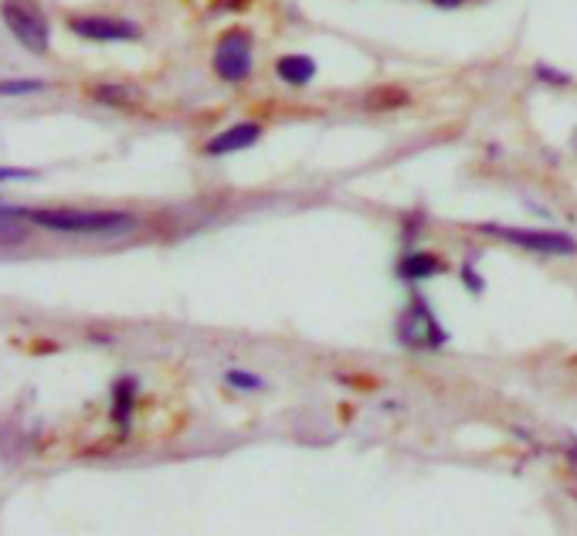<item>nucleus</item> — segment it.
Returning a JSON list of instances; mask_svg holds the SVG:
<instances>
[{
    "mask_svg": "<svg viewBox=\"0 0 577 536\" xmlns=\"http://www.w3.org/2000/svg\"><path fill=\"white\" fill-rule=\"evenodd\" d=\"M21 221H31L45 231H62V235H119V231L136 228L133 214L123 211H75V207H21Z\"/></svg>",
    "mask_w": 577,
    "mask_h": 536,
    "instance_id": "f257e3e1",
    "label": "nucleus"
},
{
    "mask_svg": "<svg viewBox=\"0 0 577 536\" xmlns=\"http://www.w3.org/2000/svg\"><path fill=\"white\" fill-rule=\"evenodd\" d=\"M0 11H4V24L11 28V34L21 41L24 48L34 51V55H45L48 51V21L34 0H4Z\"/></svg>",
    "mask_w": 577,
    "mask_h": 536,
    "instance_id": "f03ea898",
    "label": "nucleus"
},
{
    "mask_svg": "<svg viewBox=\"0 0 577 536\" xmlns=\"http://www.w3.org/2000/svg\"><path fill=\"white\" fill-rule=\"evenodd\" d=\"M479 231L486 235H496L503 241H513V245L527 248V252L537 255H574L577 245L571 235H561V231H533V228H506V224H479Z\"/></svg>",
    "mask_w": 577,
    "mask_h": 536,
    "instance_id": "7ed1b4c3",
    "label": "nucleus"
},
{
    "mask_svg": "<svg viewBox=\"0 0 577 536\" xmlns=\"http://www.w3.org/2000/svg\"><path fill=\"white\" fill-rule=\"evenodd\" d=\"M214 72L225 82H245L252 75V34L228 31L214 48Z\"/></svg>",
    "mask_w": 577,
    "mask_h": 536,
    "instance_id": "20e7f679",
    "label": "nucleus"
},
{
    "mask_svg": "<svg viewBox=\"0 0 577 536\" xmlns=\"http://www.w3.org/2000/svg\"><path fill=\"white\" fill-rule=\"evenodd\" d=\"M445 340H449V336H445L442 323L432 316V309H428L421 299H415V306H411L401 319V343L411 350H435V347H442Z\"/></svg>",
    "mask_w": 577,
    "mask_h": 536,
    "instance_id": "39448f33",
    "label": "nucleus"
},
{
    "mask_svg": "<svg viewBox=\"0 0 577 536\" xmlns=\"http://www.w3.org/2000/svg\"><path fill=\"white\" fill-rule=\"evenodd\" d=\"M68 31L79 34V38H89V41H136L140 38V28H136L133 21L106 17V14L72 17V21H68Z\"/></svg>",
    "mask_w": 577,
    "mask_h": 536,
    "instance_id": "423d86ee",
    "label": "nucleus"
},
{
    "mask_svg": "<svg viewBox=\"0 0 577 536\" xmlns=\"http://www.w3.org/2000/svg\"><path fill=\"white\" fill-rule=\"evenodd\" d=\"M258 136H262V126L258 123H238L225 129V133H218L214 140L204 146V153H211V157H225V153H238V150H248V146L258 143Z\"/></svg>",
    "mask_w": 577,
    "mask_h": 536,
    "instance_id": "0eeeda50",
    "label": "nucleus"
},
{
    "mask_svg": "<svg viewBox=\"0 0 577 536\" xmlns=\"http://www.w3.org/2000/svg\"><path fill=\"white\" fill-rule=\"evenodd\" d=\"M133 408H136V380L133 377H123L116 380L113 387V421L119 425V431H129V418H133Z\"/></svg>",
    "mask_w": 577,
    "mask_h": 536,
    "instance_id": "6e6552de",
    "label": "nucleus"
},
{
    "mask_svg": "<svg viewBox=\"0 0 577 536\" xmlns=\"http://www.w3.org/2000/svg\"><path fill=\"white\" fill-rule=\"evenodd\" d=\"M275 72H279V79L289 85H306V82H313L316 62L309 55H286L275 62Z\"/></svg>",
    "mask_w": 577,
    "mask_h": 536,
    "instance_id": "1a4fd4ad",
    "label": "nucleus"
},
{
    "mask_svg": "<svg viewBox=\"0 0 577 536\" xmlns=\"http://www.w3.org/2000/svg\"><path fill=\"white\" fill-rule=\"evenodd\" d=\"M442 258H435V255H428V252H411V255H404V262L398 265V272H401V279H411V282H418V279H432V275L442 272Z\"/></svg>",
    "mask_w": 577,
    "mask_h": 536,
    "instance_id": "9d476101",
    "label": "nucleus"
},
{
    "mask_svg": "<svg viewBox=\"0 0 577 536\" xmlns=\"http://www.w3.org/2000/svg\"><path fill=\"white\" fill-rule=\"evenodd\" d=\"M225 380L235 391H262L265 387V380L262 377H255V374H248V370H228Z\"/></svg>",
    "mask_w": 577,
    "mask_h": 536,
    "instance_id": "9b49d317",
    "label": "nucleus"
},
{
    "mask_svg": "<svg viewBox=\"0 0 577 536\" xmlns=\"http://www.w3.org/2000/svg\"><path fill=\"white\" fill-rule=\"evenodd\" d=\"M96 99L106 102V106H126V102H133V92L123 89V85H99Z\"/></svg>",
    "mask_w": 577,
    "mask_h": 536,
    "instance_id": "f8f14e48",
    "label": "nucleus"
},
{
    "mask_svg": "<svg viewBox=\"0 0 577 536\" xmlns=\"http://www.w3.org/2000/svg\"><path fill=\"white\" fill-rule=\"evenodd\" d=\"M45 82L41 79H24V82H4L0 85V95H21V92H41Z\"/></svg>",
    "mask_w": 577,
    "mask_h": 536,
    "instance_id": "ddd939ff",
    "label": "nucleus"
},
{
    "mask_svg": "<svg viewBox=\"0 0 577 536\" xmlns=\"http://www.w3.org/2000/svg\"><path fill=\"white\" fill-rule=\"evenodd\" d=\"M537 75H540V79H544V82H550V85H567V82H571V75L554 72V68H550V65H537Z\"/></svg>",
    "mask_w": 577,
    "mask_h": 536,
    "instance_id": "4468645a",
    "label": "nucleus"
},
{
    "mask_svg": "<svg viewBox=\"0 0 577 536\" xmlns=\"http://www.w3.org/2000/svg\"><path fill=\"white\" fill-rule=\"evenodd\" d=\"M31 177H38V174H34V170H17V167L0 170V180H4V184H7V180H31Z\"/></svg>",
    "mask_w": 577,
    "mask_h": 536,
    "instance_id": "2eb2a0df",
    "label": "nucleus"
},
{
    "mask_svg": "<svg viewBox=\"0 0 577 536\" xmlns=\"http://www.w3.org/2000/svg\"><path fill=\"white\" fill-rule=\"evenodd\" d=\"M462 279L472 292H482V279H479V272L472 265H462Z\"/></svg>",
    "mask_w": 577,
    "mask_h": 536,
    "instance_id": "dca6fc26",
    "label": "nucleus"
},
{
    "mask_svg": "<svg viewBox=\"0 0 577 536\" xmlns=\"http://www.w3.org/2000/svg\"><path fill=\"white\" fill-rule=\"evenodd\" d=\"M435 4H442V7H455L459 0H435Z\"/></svg>",
    "mask_w": 577,
    "mask_h": 536,
    "instance_id": "f3484780",
    "label": "nucleus"
},
{
    "mask_svg": "<svg viewBox=\"0 0 577 536\" xmlns=\"http://www.w3.org/2000/svg\"><path fill=\"white\" fill-rule=\"evenodd\" d=\"M571 458H574V462H577V445H571Z\"/></svg>",
    "mask_w": 577,
    "mask_h": 536,
    "instance_id": "a211bd4d",
    "label": "nucleus"
}]
</instances>
